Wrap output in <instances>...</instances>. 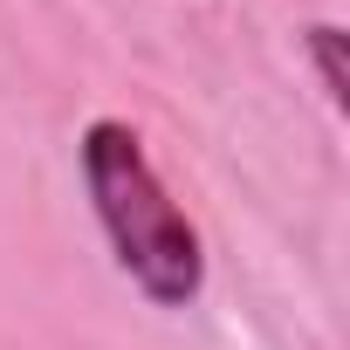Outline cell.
Returning <instances> with one entry per match:
<instances>
[{
    "label": "cell",
    "mask_w": 350,
    "mask_h": 350,
    "mask_svg": "<svg viewBox=\"0 0 350 350\" xmlns=\"http://www.w3.org/2000/svg\"><path fill=\"white\" fill-rule=\"evenodd\" d=\"M83 186H90V206H96V220L117 247V268L158 309H186L206 282V254H200V234L179 213V200L151 172L131 124L96 117L83 131Z\"/></svg>",
    "instance_id": "cell-1"
},
{
    "label": "cell",
    "mask_w": 350,
    "mask_h": 350,
    "mask_svg": "<svg viewBox=\"0 0 350 350\" xmlns=\"http://www.w3.org/2000/svg\"><path fill=\"white\" fill-rule=\"evenodd\" d=\"M302 42H309V55H316V76H323V96H329V103L343 110V103H350V76H343V28L316 21V28H309Z\"/></svg>",
    "instance_id": "cell-2"
}]
</instances>
